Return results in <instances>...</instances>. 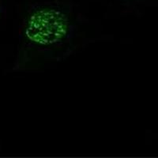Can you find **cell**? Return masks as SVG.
I'll use <instances>...</instances> for the list:
<instances>
[{"instance_id":"1","label":"cell","mask_w":158,"mask_h":158,"mask_svg":"<svg viewBox=\"0 0 158 158\" xmlns=\"http://www.w3.org/2000/svg\"><path fill=\"white\" fill-rule=\"evenodd\" d=\"M80 24L69 10L53 2L31 8L24 19L22 38L24 48L38 67L59 62L77 47Z\"/></svg>"}]
</instances>
